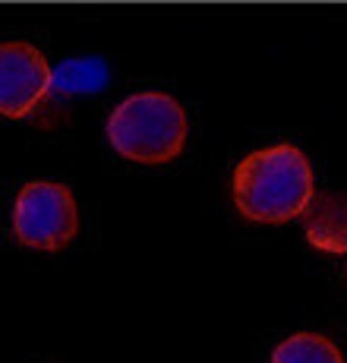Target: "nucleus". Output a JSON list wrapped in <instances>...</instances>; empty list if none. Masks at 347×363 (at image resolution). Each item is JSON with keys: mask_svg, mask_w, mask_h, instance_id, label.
<instances>
[{"mask_svg": "<svg viewBox=\"0 0 347 363\" xmlns=\"http://www.w3.org/2000/svg\"><path fill=\"white\" fill-rule=\"evenodd\" d=\"M95 67H98V64H67L57 73V82H64V86H69V89L95 86V82H89V69H95Z\"/></svg>", "mask_w": 347, "mask_h": 363, "instance_id": "nucleus-7", "label": "nucleus"}, {"mask_svg": "<svg viewBox=\"0 0 347 363\" xmlns=\"http://www.w3.org/2000/svg\"><path fill=\"white\" fill-rule=\"evenodd\" d=\"M309 212V240L322 250H347V208L335 196H322Z\"/></svg>", "mask_w": 347, "mask_h": 363, "instance_id": "nucleus-5", "label": "nucleus"}, {"mask_svg": "<svg viewBox=\"0 0 347 363\" xmlns=\"http://www.w3.org/2000/svg\"><path fill=\"white\" fill-rule=\"evenodd\" d=\"M54 73L41 51L25 41H6L0 48V111L4 117H25L45 101Z\"/></svg>", "mask_w": 347, "mask_h": 363, "instance_id": "nucleus-4", "label": "nucleus"}, {"mask_svg": "<svg viewBox=\"0 0 347 363\" xmlns=\"http://www.w3.org/2000/svg\"><path fill=\"white\" fill-rule=\"evenodd\" d=\"M272 363H344V357L325 335L297 332L272 351Z\"/></svg>", "mask_w": 347, "mask_h": 363, "instance_id": "nucleus-6", "label": "nucleus"}, {"mask_svg": "<svg viewBox=\"0 0 347 363\" xmlns=\"http://www.w3.org/2000/svg\"><path fill=\"white\" fill-rule=\"evenodd\" d=\"M186 111L164 92H136L123 99L108 117V139L123 158L142 164L171 162L183 152Z\"/></svg>", "mask_w": 347, "mask_h": 363, "instance_id": "nucleus-2", "label": "nucleus"}, {"mask_svg": "<svg viewBox=\"0 0 347 363\" xmlns=\"http://www.w3.org/2000/svg\"><path fill=\"white\" fill-rule=\"evenodd\" d=\"M79 215L76 199L64 184L35 180L25 184L13 206V234L32 250H64L76 237Z\"/></svg>", "mask_w": 347, "mask_h": 363, "instance_id": "nucleus-3", "label": "nucleus"}, {"mask_svg": "<svg viewBox=\"0 0 347 363\" xmlns=\"http://www.w3.org/2000/svg\"><path fill=\"white\" fill-rule=\"evenodd\" d=\"M316 199L312 167L297 145L281 143L246 155L234 171V202L249 221H278L307 215Z\"/></svg>", "mask_w": 347, "mask_h": 363, "instance_id": "nucleus-1", "label": "nucleus"}]
</instances>
